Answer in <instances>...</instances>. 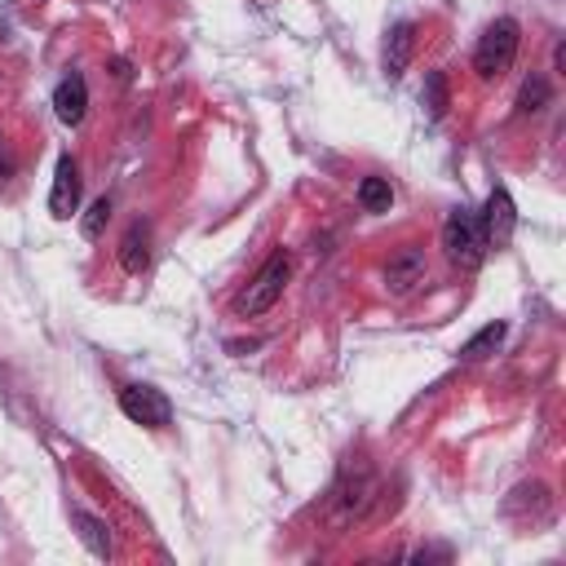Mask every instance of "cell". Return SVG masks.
<instances>
[{"label":"cell","instance_id":"9a60e30c","mask_svg":"<svg viewBox=\"0 0 566 566\" xmlns=\"http://www.w3.org/2000/svg\"><path fill=\"white\" fill-rule=\"evenodd\" d=\"M548 102H553V88H548L544 75H531V80L522 84V93H517V111H522V115H535V111H544Z\"/></svg>","mask_w":566,"mask_h":566},{"label":"cell","instance_id":"5b68a950","mask_svg":"<svg viewBox=\"0 0 566 566\" xmlns=\"http://www.w3.org/2000/svg\"><path fill=\"white\" fill-rule=\"evenodd\" d=\"M478 221H482L486 248H504V243L513 239V230H517V208H513V195H509L504 186H495V190L486 195V208L478 212Z\"/></svg>","mask_w":566,"mask_h":566},{"label":"cell","instance_id":"4fadbf2b","mask_svg":"<svg viewBox=\"0 0 566 566\" xmlns=\"http://www.w3.org/2000/svg\"><path fill=\"white\" fill-rule=\"evenodd\" d=\"M420 102H424L429 119H442V115H447L451 93H447V75H442V71H429V75H424V93H420Z\"/></svg>","mask_w":566,"mask_h":566},{"label":"cell","instance_id":"5bb4252c","mask_svg":"<svg viewBox=\"0 0 566 566\" xmlns=\"http://www.w3.org/2000/svg\"><path fill=\"white\" fill-rule=\"evenodd\" d=\"M500 340H504V323H486L478 336H469V340L460 345V358H464V363H473V358H486V354H491Z\"/></svg>","mask_w":566,"mask_h":566},{"label":"cell","instance_id":"7c38bea8","mask_svg":"<svg viewBox=\"0 0 566 566\" xmlns=\"http://www.w3.org/2000/svg\"><path fill=\"white\" fill-rule=\"evenodd\" d=\"M394 203V186L385 177H363L358 181V208L363 212H389Z\"/></svg>","mask_w":566,"mask_h":566},{"label":"cell","instance_id":"e0dca14e","mask_svg":"<svg viewBox=\"0 0 566 566\" xmlns=\"http://www.w3.org/2000/svg\"><path fill=\"white\" fill-rule=\"evenodd\" d=\"M416 562H424V557H451V548H420V553H411Z\"/></svg>","mask_w":566,"mask_h":566},{"label":"cell","instance_id":"7a4b0ae2","mask_svg":"<svg viewBox=\"0 0 566 566\" xmlns=\"http://www.w3.org/2000/svg\"><path fill=\"white\" fill-rule=\"evenodd\" d=\"M287 274H292V256H287L283 248H279V252H270V256H265V265L252 274V283L234 296V314L256 318V314L274 310V305H279V296H283V287H287Z\"/></svg>","mask_w":566,"mask_h":566},{"label":"cell","instance_id":"3957f363","mask_svg":"<svg viewBox=\"0 0 566 566\" xmlns=\"http://www.w3.org/2000/svg\"><path fill=\"white\" fill-rule=\"evenodd\" d=\"M517 44H522L517 18H495V22L482 31L478 49H473V71H478V80H500V75L513 66Z\"/></svg>","mask_w":566,"mask_h":566},{"label":"cell","instance_id":"8fae6325","mask_svg":"<svg viewBox=\"0 0 566 566\" xmlns=\"http://www.w3.org/2000/svg\"><path fill=\"white\" fill-rule=\"evenodd\" d=\"M71 522H75V531H80V539L88 544L93 557H111V526L102 517H93L84 509H71Z\"/></svg>","mask_w":566,"mask_h":566},{"label":"cell","instance_id":"ba28073f","mask_svg":"<svg viewBox=\"0 0 566 566\" xmlns=\"http://www.w3.org/2000/svg\"><path fill=\"white\" fill-rule=\"evenodd\" d=\"M411 49H416V22H394L389 35H385V75L398 80L411 62Z\"/></svg>","mask_w":566,"mask_h":566},{"label":"cell","instance_id":"8992f818","mask_svg":"<svg viewBox=\"0 0 566 566\" xmlns=\"http://www.w3.org/2000/svg\"><path fill=\"white\" fill-rule=\"evenodd\" d=\"M49 212H53V221H71L80 212V164L71 155H57V164H53Z\"/></svg>","mask_w":566,"mask_h":566},{"label":"cell","instance_id":"30bf717a","mask_svg":"<svg viewBox=\"0 0 566 566\" xmlns=\"http://www.w3.org/2000/svg\"><path fill=\"white\" fill-rule=\"evenodd\" d=\"M420 274H424V252L420 248H407L398 261H389V270H385V279H389V287L394 292H411L416 283H420Z\"/></svg>","mask_w":566,"mask_h":566},{"label":"cell","instance_id":"6da1fadb","mask_svg":"<svg viewBox=\"0 0 566 566\" xmlns=\"http://www.w3.org/2000/svg\"><path fill=\"white\" fill-rule=\"evenodd\" d=\"M442 252L451 265L460 270H478L486 261V234H482V221H478V208H451L447 221H442Z\"/></svg>","mask_w":566,"mask_h":566},{"label":"cell","instance_id":"277c9868","mask_svg":"<svg viewBox=\"0 0 566 566\" xmlns=\"http://www.w3.org/2000/svg\"><path fill=\"white\" fill-rule=\"evenodd\" d=\"M119 411L133 424H146V429H168L172 424V402L155 385H124L119 389Z\"/></svg>","mask_w":566,"mask_h":566},{"label":"cell","instance_id":"2e32d148","mask_svg":"<svg viewBox=\"0 0 566 566\" xmlns=\"http://www.w3.org/2000/svg\"><path fill=\"white\" fill-rule=\"evenodd\" d=\"M106 221H111V199H93L88 212H84V221H80V234L84 239H102Z\"/></svg>","mask_w":566,"mask_h":566},{"label":"cell","instance_id":"9c48e42d","mask_svg":"<svg viewBox=\"0 0 566 566\" xmlns=\"http://www.w3.org/2000/svg\"><path fill=\"white\" fill-rule=\"evenodd\" d=\"M146 261H150V230H146L142 221H133L128 234H124V243H119V265H124L128 274H142Z\"/></svg>","mask_w":566,"mask_h":566},{"label":"cell","instance_id":"52a82bcc","mask_svg":"<svg viewBox=\"0 0 566 566\" xmlns=\"http://www.w3.org/2000/svg\"><path fill=\"white\" fill-rule=\"evenodd\" d=\"M84 111H88V84H84L80 71H71V75H62L57 88H53V115L75 128V124L84 119Z\"/></svg>","mask_w":566,"mask_h":566}]
</instances>
